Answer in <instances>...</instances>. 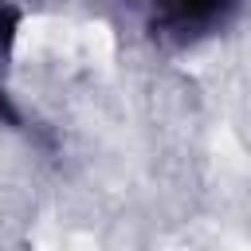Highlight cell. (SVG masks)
<instances>
[{"label":"cell","instance_id":"obj_1","mask_svg":"<svg viewBox=\"0 0 251 251\" xmlns=\"http://www.w3.org/2000/svg\"><path fill=\"white\" fill-rule=\"evenodd\" d=\"M126 16L137 20L149 43L165 51L200 47L235 27L243 0H114Z\"/></svg>","mask_w":251,"mask_h":251},{"label":"cell","instance_id":"obj_2","mask_svg":"<svg viewBox=\"0 0 251 251\" xmlns=\"http://www.w3.org/2000/svg\"><path fill=\"white\" fill-rule=\"evenodd\" d=\"M20 24H24V8L12 4V0H0V126H24L20 110L12 106V94L4 90V75H8V63H12V51H16V35H20Z\"/></svg>","mask_w":251,"mask_h":251}]
</instances>
